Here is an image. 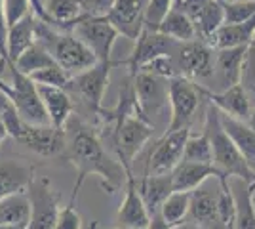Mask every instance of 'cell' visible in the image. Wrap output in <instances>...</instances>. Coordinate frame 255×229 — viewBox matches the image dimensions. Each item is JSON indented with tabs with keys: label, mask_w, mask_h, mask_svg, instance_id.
Here are the masks:
<instances>
[{
	"label": "cell",
	"mask_w": 255,
	"mask_h": 229,
	"mask_svg": "<svg viewBox=\"0 0 255 229\" xmlns=\"http://www.w3.org/2000/svg\"><path fill=\"white\" fill-rule=\"evenodd\" d=\"M38 96L42 99V105L46 113H48V119L50 124L55 128H65L67 120L73 117V99L69 96L67 90L61 88H53V86H38Z\"/></svg>",
	"instance_id": "23"
},
{
	"label": "cell",
	"mask_w": 255,
	"mask_h": 229,
	"mask_svg": "<svg viewBox=\"0 0 255 229\" xmlns=\"http://www.w3.org/2000/svg\"><path fill=\"white\" fill-rule=\"evenodd\" d=\"M0 90L8 96V98H11V86H10V82H6L4 78H0Z\"/></svg>",
	"instance_id": "42"
},
{
	"label": "cell",
	"mask_w": 255,
	"mask_h": 229,
	"mask_svg": "<svg viewBox=\"0 0 255 229\" xmlns=\"http://www.w3.org/2000/svg\"><path fill=\"white\" fill-rule=\"evenodd\" d=\"M223 6V23H244L255 15V0H227Z\"/></svg>",
	"instance_id": "34"
},
{
	"label": "cell",
	"mask_w": 255,
	"mask_h": 229,
	"mask_svg": "<svg viewBox=\"0 0 255 229\" xmlns=\"http://www.w3.org/2000/svg\"><path fill=\"white\" fill-rule=\"evenodd\" d=\"M168 96H170L171 117L166 132H175L185 126H191V120L200 105V86L185 76H173L168 82Z\"/></svg>",
	"instance_id": "7"
},
{
	"label": "cell",
	"mask_w": 255,
	"mask_h": 229,
	"mask_svg": "<svg viewBox=\"0 0 255 229\" xmlns=\"http://www.w3.org/2000/svg\"><path fill=\"white\" fill-rule=\"evenodd\" d=\"M97 229H99V228H97ZM115 229H131V228H118V226H117Z\"/></svg>",
	"instance_id": "50"
},
{
	"label": "cell",
	"mask_w": 255,
	"mask_h": 229,
	"mask_svg": "<svg viewBox=\"0 0 255 229\" xmlns=\"http://www.w3.org/2000/svg\"><path fill=\"white\" fill-rule=\"evenodd\" d=\"M158 33L166 34L173 38L175 42H192V40H198V34H196V29L192 21L189 19L187 13H183L177 8H171L168 11V15L162 19V23L158 25L156 29Z\"/></svg>",
	"instance_id": "29"
},
{
	"label": "cell",
	"mask_w": 255,
	"mask_h": 229,
	"mask_svg": "<svg viewBox=\"0 0 255 229\" xmlns=\"http://www.w3.org/2000/svg\"><path fill=\"white\" fill-rule=\"evenodd\" d=\"M246 122L252 126V130H255V109H252V113H250V117H248Z\"/></svg>",
	"instance_id": "45"
},
{
	"label": "cell",
	"mask_w": 255,
	"mask_h": 229,
	"mask_svg": "<svg viewBox=\"0 0 255 229\" xmlns=\"http://www.w3.org/2000/svg\"><path fill=\"white\" fill-rule=\"evenodd\" d=\"M252 191H254V193H255V182H254V184H252Z\"/></svg>",
	"instance_id": "49"
},
{
	"label": "cell",
	"mask_w": 255,
	"mask_h": 229,
	"mask_svg": "<svg viewBox=\"0 0 255 229\" xmlns=\"http://www.w3.org/2000/svg\"><path fill=\"white\" fill-rule=\"evenodd\" d=\"M219 120H221L223 130L229 134V138L236 145V149L244 157L248 166L255 172V130H252V126L246 120L233 119L223 113H219Z\"/></svg>",
	"instance_id": "27"
},
{
	"label": "cell",
	"mask_w": 255,
	"mask_h": 229,
	"mask_svg": "<svg viewBox=\"0 0 255 229\" xmlns=\"http://www.w3.org/2000/svg\"><path fill=\"white\" fill-rule=\"evenodd\" d=\"M6 59V57H4ZM6 71L11 76V105L15 107L17 115L21 117L23 122L32 124V126H44L50 124L48 113L44 109L42 99L38 96V88L27 75L17 71L13 61L6 59Z\"/></svg>",
	"instance_id": "5"
},
{
	"label": "cell",
	"mask_w": 255,
	"mask_h": 229,
	"mask_svg": "<svg viewBox=\"0 0 255 229\" xmlns=\"http://www.w3.org/2000/svg\"><path fill=\"white\" fill-rule=\"evenodd\" d=\"M31 203V222L27 229H55L59 214V195L46 178H32L27 187Z\"/></svg>",
	"instance_id": "9"
},
{
	"label": "cell",
	"mask_w": 255,
	"mask_h": 229,
	"mask_svg": "<svg viewBox=\"0 0 255 229\" xmlns=\"http://www.w3.org/2000/svg\"><path fill=\"white\" fill-rule=\"evenodd\" d=\"M189 207H191V193L173 191L160 207L158 214L170 228H177L189 218Z\"/></svg>",
	"instance_id": "30"
},
{
	"label": "cell",
	"mask_w": 255,
	"mask_h": 229,
	"mask_svg": "<svg viewBox=\"0 0 255 229\" xmlns=\"http://www.w3.org/2000/svg\"><path fill=\"white\" fill-rule=\"evenodd\" d=\"M175 65L179 76H185L192 82L206 80L213 76V61L215 52L204 40H192V42L179 44L177 52L173 54Z\"/></svg>",
	"instance_id": "10"
},
{
	"label": "cell",
	"mask_w": 255,
	"mask_h": 229,
	"mask_svg": "<svg viewBox=\"0 0 255 229\" xmlns=\"http://www.w3.org/2000/svg\"><path fill=\"white\" fill-rule=\"evenodd\" d=\"M55 229H82V218L75 207V201H69V205L59 208Z\"/></svg>",
	"instance_id": "39"
},
{
	"label": "cell",
	"mask_w": 255,
	"mask_h": 229,
	"mask_svg": "<svg viewBox=\"0 0 255 229\" xmlns=\"http://www.w3.org/2000/svg\"><path fill=\"white\" fill-rule=\"evenodd\" d=\"M171 229H200V228H196L194 224H191V222H183L181 226H177V228H171Z\"/></svg>",
	"instance_id": "43"
},
{
	"label": "cell",
	"mask_w": 255,
	"mask_h": 229,
	"mask_svg": "<svg viewBox=\"0 0 255 229\" xmlns=\"http://www.w3.org/2000/svg\"><path fill=\"white\" fill-rule=\"evenodd\" d=\"M10 103H11L10 98H8V96H6V94H4L2 90H0V117H2V113L6 111V107H8Z\"/></svg>",
	"instance_id": "41"
},
{
	"label": "cell",
	"mask_w": 255,
	"mask_h": 229,
	"mask_svg": "<svg viewBox=\"0 0 255 229\" xmlns=\"http://www.w3.org/2000/svg\"><path fill=\"white\" fill-rule=\"evenodd\" d=\"M38 2H40V4H42V6H44V2H46V0H38Z\"/></svg>",
	"instance_id": "51"
},
{
	"label": "cell",
	"mask_w": 255,
	"mask_h": 229,
	"mask_svg": "<svg viewBox=\"0 0 255 229\" xmlns=\"http://www.w3.org/2000/svg\"><path fill=\"white\" fill-rule=\"evenodd\" d=\"M152 132H154V124L145 119L141 111L129 113L111 126L117 159L126 170H131L133 159L145 147V143L152 138Z\"/></svg>",
	"instance_id": "4"
},
{
	"label": "cell",
	"mask_w": 255,
	"mask_h": 229,
	"mask_svg": "<svg viewBox=\"0 0 255 229\" xmlns=\"http://www.w3.org/2000/svg\"><path fill=\"white\" fill-rule=\"evenodd\" d=\"M6 138H8V132H6V126H4V122L0 120V143L4 142Z\"/></svg>",
	"instance_id": "44"
},
{
	"label": "cell",
	"mask_w": 255,
	"mask_h": 229,
	"mask_svg": "<svg viewBox=\"0 0 255 229\" xmlns=\"http://www.w3.org/2000/svg\"><path fill=\"white\" fill-rule=\"evenodd\" d=\"M240 86L244 88L246 96L250 99L252 109H255V48H248L244 65H242V75H240Z\"/></svg>",
	"instance_id": "36"
},
{
	"label": "cell",
	"mask_w": 255,
	"mask_h": 229,
	"mask_svg": "<svg viewBox=\"0 0 255 229\" xmlns=\"http://www.w3.org/2000/svg\"><path fill=\"white\" fill-rule=\"evenodd\" d=\"M34 178L31 164L19 161H0V201L15 193H25Z\"/></svg>",
	"instance_id": "24"
},
{
	"label": "cell",
	"mask_w": 255,
	"mask_h": 229,
	"mask_svg": "<svg viewBox=\"0 0 255 229\" xmlns=\"http://www.w3.org/2000/svg\"><path fill=\"white\" fill-rule=\"evenodd\" d=\"M6 71V59L4 57H0V78H2V73Z\"/></svg>",
	"instance_id": "46"
},
{
	"label": "cell",
	"mask_w": 255,
	"mask_h": 229,
	"mask_svg": "<svg viewBox=\"0 0 255 229\" xmlns=\"http://www.w3.org/2000/svg\"><path fill=\"white\" fill-rule=\"evenodd\" d=\"M171 186L173 191H183L191 193L196 187H200L204 182L217 178V180H227L213 164H200V163H189L181 161L173 170H171Z\"/></svg>",
	"instance_id": "20"
},
{
	"label": "cell",
	"mask_w": 255,
	"mask_h": 229,
	"mask_svg": "<svg viewBox=\"0 0 255 229\" xmlns=\"http://www.w3.org/2000/svg\"><path fill=\"white\" fill-rule=\"evenodd\" d=\"M173 2L175 0H149L145 4V29L156 31L162 19L173 8Z\"/></svg>",
	"instance_id": "35"
},
{
	"label": "cell",
	"mask_w": 255,
	"mask_h": 229,
	"mask_svg": "<svg viewBox=\"0 0 255 229\" xmlns=\"http://www.w3.org/2000/svg\"><path fill=\"white\" fill-rule=\"evenodd\" d=\"M198 86H200L202 98L208 99L210 105H213L219 113L238 120H248L250 113H252V105H250V99L246 96L244 88L240 84H234L221 92H213L210 88H204L202 84H198Z\"/></svg>",
	"instance_id": "18"
},
{
	"label": "cell",
	"mask_w": 255,
	"mask_h": 229,
	"mask_svg": "<svg viewBox=\"0 0 255 229\" xmlns=\"http://www.w3.org/2000/svg\"><path fill=\"white\" fill-rule=\"evenodd\" d=\"M183 161L189 163H200V164H213V153L212 143L208 134L202 130L198 136H189V140L185 143V153H183Z\"/></svg>",
	"instance_id": "32"
},
{
	"label": "cell",
	"mask_w": 255,
	"mask_h": 229,
	"mask_svg": "<svg viewBox=\"0 0 255 229\" xmlns=\"http://www.w3.org/2000/svg\"><path fill=\"white\" fill-rule=\"evenodd\" d=\"M126 195L124 201L120 203V208L117 212V224L118 228H131V229H147L150 222V214L143 199L139 195L137 180L131 170H126Z\"/></svg>",
	"instance_id": "17"
},
{
	"label": "cell",
	"mask_w": 255,
	"mask_h": 229,
	"mask_svg": "<svg viewBox=\"0 0 255 229\" xmlns=\"http://www.w3.org/2000/svg\"><path fill=\"white\" fill-rule=\"evenodd\" d=\"M204 132L208 134L210 143H212L213 153V166L229 180V178H240L250 184L255 182V172L248 166L244 157L236 149L229 134L223 130L221 120H219V111L213 105L206 111V120H204Z\"/></svg>",
	"instance_id": "3"
},
{
	"label": "cell",
	"mask_w": 255,
	"mask_h": 229,
	"mask_svg": "<svg viewBox=\"0 0 255 229\" xmlns=\"http://www.w3.org/2000/svg\"><path fill=\"white\" fill-rule=\"evenodd\" d=\"M0 229H21V228H11V226H0Z\"/></svg>",
	"instance_id": "47"
},
{
	"label": "cell",
	"mask_w": 255,
	"mask_h": 229,
	"mask_svg": "<svg viewBox=\"0 0 255 229\" xmlns=\"http://www.w3.org/2000/svg\"><path fill=\"white\" fill-rule=\"evenodd\" d=\"M255 36V15L244 23H234L227 25L223 23L215 33L206 40V44L213 52L217 50H229V48H238V46H250Z\"/></svg>",
	"instance_id": "22"
},
{
	"label": "cell",
	"mask_w": 255,
	"mask_h": 229,
	"mask_svg": "<svg viewBox=\"0 0 255 229\" xmlns=\"http://www.w3.org/2000/svg\"><path fill=\"white\" fill-rule=\"evenodd\" d=\"M31 222V203L27 193H15L0 201V226L29 228Z\"/></svg>",
	"instance_id": "28"
},
{
	"label": "cell",
	"mask_w": 255,
	"mask_h": 229,
	"mask_svg": "<svg viewBox=\"0 0 255 229\" xmlns=\"http://www.w3.org/2000/svg\"><path fill=\"white\" fill-rule=\"evenodd\" d=\"M13 65L17 67L19 73L29 76V75H32V73L44 69V67L55 65V61H53L52 55L46 52L44 46H40L38 42H34L29 50H25V52L13 61Z\"/></svg>",
	"instance_id": "31"
},
{
	"label": "cell",
	"mask_w": 255,
	"mask_h": 229,
	"mask_svg": "<svg viewBox=\"0 0 255 229\" xmlns=\"http://www.w3.org/2000/svg\"><path fill=\"white\" fill-rule=\"evenodd\" d=\"M234 201V229H255V201L252 184L240 178H229Z\"/></svg>",
	"instance_id": "21"
},
{
	"label": "cell",
	"mask_w": 255,
	"mask_h": 229,
	"mask_svg": "<svg viewBox=\"0 0 255 229\" xmlns=\"http://www.w3.org/2000/svg\"><path fill=\"white\" fill-rule=\"evenodd\" d=\"M173 8L189 15L200 40H208L223 25V6L217 0H175Z\"/></svg>",
	"instance_id": "15"
},
{
	"label": "cell",
	"mask_w": 255,
	"mask_h": 229,
	"mask_svg": "<svg viewBox=\"0 0 255 229\" xmlns=\"http://www.w3.org/2000/svg\"><path fill=\"white\" fill-rule=\"evenodd\" d=\"M250 46H252V48H255V36H254V40H252V44H250Z\"/></svg>",
	"instance_id": "48"
},
{
	"label": "cell",
	"mask_w": 255,
	"mask_h": 229,
	"mask_svg": "<svg viewBox=\"0 0 255 229\" xmlns=\"http://www.w3.org/2000/svg\"><path fill=\"white\" fill-rule=\"evenodd\" d=\"M65 157L78 172L71 201H76L78 191L88 176H97L107 193H117L126 184V168L122 163L107 153L99 134L94 126L86 124L78 117H71L65 124Z\"/></svg>",
	"instance_id": "1"
},
{
	"label": "cell",
	"mask_w": 255,
	"mask_h": 229,
	"mask_svg": "<svg viewBox=\"0 0 255 229\" xmlns=\"http://www.w3.org/2000/svg\"><path fill=\"white\" fill-rule=\"evenodd\" d=\"M29 78L34 84H38V86H53L61 88V90H69L71 88V80H73V76L69 75V73H65L57 63L50 67H44L40 71L32 73V75H29Z\"/></svg>",
	"instance_id": "33"
},
{
	"label": "cell",
	"mask_w": 255,
	"mask_h": 229,
	"mask_svg": "<svg viewBox=\"0 0 255 229\" xmlns=\"http://www.w3.org/2000/svg\"><path fill=\"white\" fill-rule=\"evenodd\" d=\"M120 65H122V61L96 63L84 73L73 76L71 88L67 92H76V96L82 99V103H86V107L97 117L101 111L105 109L103 107V99H105V90L109 86L111 71Z\"/></svg>",
	"instance_id": "8"
},
{
	"label": "cell",
	"mask_w": 255,
	"mask_h": 229,
	"mask_svg": "<svg viewBox=\"0 0 255 229\" xmlns=\"http://www.w3.org/2000/svg\"><path fill=\"white\" fill-rule=\"evenodd\" d=\"M131 82H133V94L137 99L139 109L145 119L152 122V117H158L170 103V96H168L170 80L141 71L131 76Z\"/></svg>",
	"instance_id": "13"
},
{
	"label": "cell",
	"mask_w": 255,
	"mask_h": 229,
	"mask_svg": "<svg viewBox=\"0 0 255 229\" xmlns=\"http://www.w3.org/2000/svg\"><path fill=\"white\" fill-rule=\"evenodd\" d=\"M250 46H238V48H229V50H217L215 52V61H213V80L215 86L227 90V88L240 84V75H242V65H244L246 54ZM217 90V92H221Z\"/></svg>",
	"instance_id": "19"
},
{
	"label": "cell",
	"mask_w": 255,
	"mask_h": 229,
	"mask_svg": "<svg viewBox=\"0 0 255 229\" xmlns=\"http://www.w3.org/2000/svg\"><path fill=\"white\" fill-rule=\"evenodd\" d=\"M36 23L38 17L34 15V11L27 13L21 21H17L15 25H11L6 31V59L15 61L19 55L29 50L34 40H36Z\"/></svg>",
	"instance_id": "25"
},
{
	"label": "cell",
	"mask_w": 255,
	"mask_h": 229,
	"mask_svg": "<svg viewBox=\"0 0 255 229\" xmlns=\"http://www.w3.org/2000/svg\"><path fill=\"white\" fill-rule=\"evenodd\" d=\"M71 33L96 55L97 63L113 61V48L120 34L107 21V17H82L76 21Z\"/></svg>",
	"instance_id": "6"
},
{
	"label": "cell",
	"mask_w": 255,
	"mask_h": 229,
	"mask_svg": "<svg viewBox=\"0 0 255 229\" xmlns=\"http://www.w3.org/2000/svg\"><path fill=\"white\" fill-rule=\"evenodd\" d=\"M34 42L44 46L46 52L53 57V61L71 76L80 75L97 63L96 55L92 54L75 34L57 31L40 19L36 23V40Z\"/></svg>",
	"instance_id": "2"
},
{
	"label": "cell",
	"mask_w": 255,
	"mask_h": 229,
	"mask_svg": "<svg viewBox=\"0 0 255 229\" xmlns=\"http://www.w3.org/2000/svg\"><path fill=\"white\" fill-rule=\"evenodd\" d=\"M82 17H107L115 0H76Z\"/></svg>",
	"instance_id": "38"
},
{
	"label": "cell",
	"mask_w": 255,
	"mask_h": 229,
	"mask_svg": "<svg viewBox=\"0 0 255 229\" xmlns=\"http://www.w3.org/2000/svg\"><path fill=\"white\" fill-rule=\"evenodd\" d=\"M2 10H4V23L6 31L11 25L21 21L27 13H31V0H2Z\"/></svg>",
	"instance_id": "37"
},
{
	"label": "cell",
	"mask_w": 255,
	"mask_h": 229,
	"mask_svg": "<svg viewBox=\"0 0 255 229\" xmlns=\"http://www.w3.org/2000/svg\"><path fill=\"white\" fill-rule=\"evenodd\" d=\"M15 142L25 145L38 157L53 159V157L63 155L65 151V130L55 128L52 124L32 126V124L23 122L21 130L15 136Z\"/></svg>",
	"instance_id": "14"
},
{
	"label": "cell",
	"mask_w": 255,
	"mask_h": 229,
	"mask_svg": "<svg viewBox=\"0 0 255 229\" xmlns=\"http://www.w3.org/2000/svg\"><path fill=\"white\" fill-rule=\"evenodd\" d=\"M191 136V126L175 132H166L154 145L145 166V174H171V170L183 161L185 143Z\"/></svg>",
	"instance_id": "12"
},
{
	"label": "cell",
	"mask_w": 255,
	"mask_h": 229,
	"mask_svg": "<svg viewBox=\"0 0 255 229\" xmlns=\"http://www.w3.org/2000/svg\"><path fill=\"white\" fill-rule=\"evenodd\" d=\"M179 44L181 42H175L173 38L158 33V31L143 29L139 38L135 40L133 52L129 54L128 59H122V65H126L129 69V76H133L152 59L162 57V55H173L177 52Z\"/></svg>",
	"instance_id": "11"
},
{
	"label": "cell",
	"mask_w": 255,
	"mask_h": 229,
	"mask_svg": "<svg viewBox=\"0 0 255 229\" xmlns=\"http://www.w3.org/2000/svg\"><path fill=\"white\" fill-rule=\"evenodd\" d=\"M139 195L143 199L149 214H158L164 201L173 193L170 174H145L137 182Z\"/></svg>",
	"instance_id": "26"
},
{
	"label": "cell",
	"mask_w": 255,
	"mask_h": 229,
	"mask_svg": "<svg viewBox=\"0 0 255 229\" xmlns=\"http://www.w3.org/2000/svg\"><path fill=\"white\" fill-rule=\"evenodd\" d=\"M107 21L111 23L118 34L128 40H137L145 29V2L143 0H115L111 11L107 13Z\"/></svg>",
	"instance_id": "16"
},
{
	"label": "cell",
	"mask_w": 255,
	"mask_h": 229,
	"mask_svg": "<svg viewBox=\"0 0 255 229\" xmlns=\"http://www.w3.org/2000/svg\"><path fill=\"white\" fill-rule=\"evenodd\" d=\"M147 229H171L164 220L160 218V214H152L150 216V222L149 226H147Z\"/></svg>",
	"instance_id": "40"
},
{
	"label": "cell",
	"mask_w": 255,
	"mask_h": 229,
	"mask_svg": "<svg viewBox=\"0 0 255 229\" xmlns=\"http://www.w3.org/2000/svg\"><path fill=\"white\" fill-rule=\"evenodd\" d=\"M217 2H221V4H223V2H227V0H217Z\"/></svg>",
	"instance_id": "52"
}]
</instances>
